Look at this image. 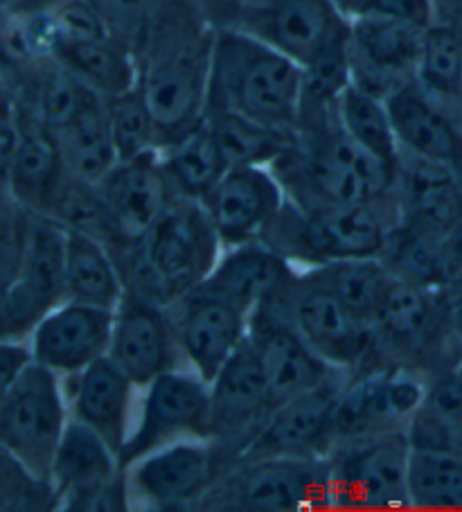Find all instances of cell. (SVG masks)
<instances>
[{
  "mask_svg": "<svg viewBox=\"0 0 462 512\" xmlns=\"http://www.w3.org/2000/svg\"><path fill=\"white\" fill-rule=\"evenodd\" d=\"M215 32L201 0H181L138 50V88L161 131V149L206 120Z\"/></svg>",
  "mask_w": 462,
  "mask_h": 512,
  "instance_id": "1",
  "label": "cell"
},
{
  "mask_svg": "<svg viewBox=\"0 0 462 512\" xmlns=\"http://www.w3.org/2000/svg\"><path fill=\"white\" fill-rule=\"evenodd\" d=\"M271 170L287 201L307 213L384 201L395 194L393 167L354 145L341 129L339 113L298 125Z\"/></svg>",
  "mask_w": 462,
  "mask_h": 512,
  "instance_id": "2",
  "label": "cell"
},
{
  "mask_svg": "<svg viewBox=\"0 0 462 512\" xmlns=\"http://www.w3.org/2000/svg\"><path fill=\"white\" fill-rule=\"evenodd\" d=\"M305 68L269 43L221 25L212 43L208 111L233 113L257 125L296 131Z\"/></svg>",
  "mask_w": 462,
  "mask_h": 512,
  "instance_id": "3",
  "label": "cell"
},
{
  "mask_svg": "<svg viewBox=\"0 0 462 512\" xmlns=\"http://www.w3.org/2000/svg\"><path fill=\"white\" fill-rule=\"evenodd\" d=\"M111 253L127 291L172 307L210 276L224 246L201 203L179 197L138 242Z\"/></svg>",
  "mask_w": 462,
  "mask_h": 512,
  "instance_id": "4",
  "label": "cell"
},
{
  "mask_svg": "<svg viewBox=\"0 0 462 512\" xmlns=\"http://www.w3.org/2000/svg\"><path fill=\"white\" fill-rule=\"evenodd\" d=\"M375 361L429 379L462 361V337L453 321V291L413 285L390 273L372 323Z\"/></svg>",
  "mask_w": 462,
  "mask_h": 512,
  "instance_id": "5",
  "label": "cell"
},
{
  "mask_svg": "<svg viewBox=\"0 0 462 512\" xmlns=\"http://www.w3.org/2000/svg\"><path fill=\"white\" fill-rule=\"evenodd\" d=\"M399 222L402 215L395 194L384 201L312 213L287 201L260 242L296 267L314 269L339 260L381 258L388 235Z\"/></svg>",
  "mask_w": 462,
  "mask_h": 512,
  "instance_id": "6",
  "label": "cell"
},
{
  "mask_svg": "<svg viewBox=\"0 0 462 512\" xmlns=\"http://www.w3.org/2000/svg\"><path fill=\"white\" fill-rule=\"evenodd\" d=\"M201 512L330 510L323 458H244L228 467L203 494Z\"/></svg>",
  "mask_w": 462,
  "mask_h": 512,
  "instance_id": "7",
  "label": "cell"
},
{
  "mask_svg": "<svg viewBox=\"0 0 462 512\" xmlns=\"http://www.w3.org/2000/svg\"><path fill=\"white\" fill-rule=\"evenodd\" d=\"M406 431L341 440L325 454L330 510H413Z\"/></svg>",
  "mask_w": 462,
  "mask_h": 512,
  "instance_id": "8",
  "label": "cell"
},
{
  "mask_svg": "<svg viewBox=\"0 0 462 512\" xmlns=\"http://www.w3.org/2000/svg\"><path fill=\"white\" fill-rule=\"evenodd\" d=\"M64 377L39 361L0 388V447L16 461L48 476L70 422Z\"/></svg>",
  "mask_w": 462,
  "mask_h": 512,
  "instance_id": "9",
  "label": "cell"
},
{
  "mask_svg": "<svg viewBox=\"0 0 462 512\" xmlns=\"http://www.w3.org/2000/svg\"><path fill=\"white\" fill-rule=\"evenodd\" d=\"M179 440H212L210 384L188 366L163 373L142 388L129 440L120 452L122 470Z\"/></svg>",
  "mask_w": 462,
  "mask_h": 512,
  "instance_id": "10",
  "label": "cell"
},
{
  "mask_svg": "<svg viewBox=\"0 0 462 512\" xmlns=\"http://www.w3.org/2000/svg\"><path fill=\"white\" fill-rule=\"evenodd\" d=\"M269 305L334 368L352 375L375 361L370 325L359 321L312 269H300L296 280Z\"/></svg>",
  "mask_w": 462,
  "mask_h": 512,
  "instance_id": "11",
  "label": "cell"
},
{
  "mask_svg": "<svg viewBox=\"0 0 462 512\" xmlns=\"http://www.w3.org/2000/svg\"><path fill=\"white\" fill-rule=\"evenodd\" d=\"M66 228L32 213L16 276L3 285V339L25 341L66 300Z\"/></svg>",
  "mask_w": 462,
  "mask_h": 512,
  "instance_id": "12",
  "label": "cell"
},
{
  "mask_svg": "<svg viewBox=\"0 0 462 512\" xmlns=\"http://www.w3.org/2000/svg\"><path fill=\"white\" fill-rule=\"evenodd\" d=\"M226 25L269 43L302 68L350 39V21L334 0H244Z\"/></svg>",
  "mask_w": 462,
  "mask_h": 512,
  "instance_id": "13",
  "label": "cell"
},
{
  "mask_svg": "<svg viewBox=\"0 0 462 512\" xmlns=\"http://www.w3.org/2000/svg\"><path fill=\"white\" fill-rule=\"evenodd\" d=\"M426 379L413 370L372 364L348 377L334 406L332 445L341 440L406 431L420 409ZM330 445V449H332Z\"/></svg>",
  "mask_w": 462,
  "mask_h": 512,
  "instance_id": "14",
  "label": "cell"
},
{
  "mask_svg": "<svg viewBox=\"0 0 462 512\" xmlns=\"http://www.w3.org/2000/svg\"><path fill=\"white\" fill-rule=\"evenodd\" d=\"M50 481L68 512H127L133 508L127 470L106 440L70 418L52 461Z\"/></svg>",
  "mask_w": 462,
  "mask_h": 512,
  "instance_id": "15",
  "label": "cell"
},
{
  "mask_svg": "<svg viewBox=\"0 0 462 512\" xmlns=\"http://www.w3.org/2000/svg\"><path fill=\"white\" fill-rule=\"evenodd\" d=\"M228 467L212 440H179L156 449L127 470L133 508L197 510L203 494Z\"/></svg>",
  "mask_w": 462,
  "mask_h": 512,
  "instance_id": "16",
  "label": "cell"
},
{
  "mask_svg": "<svg viewBox=\"0 0 462 512\" xmlns=\"http://www.w3.org/2000/svg\"><path fill=\"white\" fill-rule=\"evenodd\" d=\"M210 400L212 443L233 465L273 411L269 382L251 337L210 382Z\"/></svg>",
  "mask_w": 462,
  "mask_h": 512,
  "instance_id": "17",
  "label": "cell"
},
{
  "mask_svg": "<svg viewBox=\"0 0 462 512\" xmlns=\"http://www.w3.org/2000/svg\"><path fill=\"white\" fill-rule=\"evenodd\" d=\"M424 32V25L386 16L350 19V82L361 91L388 100L417 79Z\"/></svg>",
  "mask_w": 462,
  "mask_h": 512,
  "instance_id": "18",
  "label": "cell"
},
{
  "mask_svg": "<svg viewBox=\"0 0 462 512\" xmlns=\"http://www.w3.org/2000/svg\"><path fill=\"white\" fill-rule=\"evenodd\" d=\"M167 310L172 316L183 364L208 384L248 339L251 312L201 285Z\"/></svg>",
  "mask_w": 462,
  "mask_h": 512,
  "instance_id": "19",
  "label": "cell"
},
{
  "mask_svg": "<svg viewBox=\"0 0 462 512\" xmlns=\"http://www.w3.org/2000/svg\"><path fill=\"white\" fill-rule=\"evenodd\" d=\"M287 203L271 167H230L201 201L224 249L260 242Z\"/></svg>",
  "mask_w": 462,
  "mask_h": 512,
  "instance_id": "20",
  "label": "cell"
},
{
  "mask_svg": "<svg viewBox=\"0 0 462 512\" xmlns=\"http://www.w3.org/2000/svg\"><path fill=\"white\" fill-rule=\"evenodd\" d=\"M109 357L138 388L185 366L170 310L127 291L113 312Z\"/></svg>",
  "mask_w": 462,
  "mask_h": 512,
  "instance_id": "21",
  "label": "cell"
},
{
  "mask_svg": "<svg viewBox=\"0 0 462 512\" xmlns=\"http://www.w3.org/2000/svg\"><path fill=\"white\" fill-rule=\"evenodd\" d=\"M248 337L260 352L273 409L336 377L350 375L327 364L273 305H260L251 314Z\"/></svg>",
  "mask_w": 462,
  "mask_h": 512,
  "instance_id": "22",
  "label": "cell"
},
{
  "mask_svg": "<svg viewBox=\"0 0 462 512\" xmlns=\"http://www.w3.org/2000/svg\"><path fill=\"white\" fill-rule=\"evenodd\" d=\"M348 377H336L275 406L239 461L269 456L323 458L330 452L334 406Z\"/></svg>",
  "mask_w": 462,
  "mask_h": 512,
  "instance_id": "23",
  "label": "cell"
},
{
  "mask_svg": "<svg viewBox=\"0 0 462 512\" xmlns=\"http://www.w3.org/2000/svg\"><path fill=\"white\" fill-rule=\"evenodd\" d=\"M97 188L115 228V242L109 249L138 242L165 215L174 199H179L165 174L161 152L118 161Z\"/></svg>",
  "mask_w": 462,
  "mask_h": 512,
  "instance_id": "24",
  "label": "cell"
},
{
  "mask_svg": "<svg viewBox=\"0 0 462 512\" xmlns=\"http://www.w3.org/2000/svg\"><path fill=\"white\" fill-rule=\"evenodd\" d=\"M113 312L64 300L34 328L28 339L41 366L70 377L109 355Z\"/></svg>",
  "mask_w": 462,
  "mask_h": 512,
  "instance_id": "25",
  "label": "cell"
},
{
  "mask_svg": "<svg viewBox=\"0 0 462 512\" xmlns=\"http://www.w3.org/2000/svg\"><path fill=\"white\" fill-rule=\"evenodd\" d=\"M70 418L93 429L120 458L136 418V391L127 373L106 355L77 375L64 377Z\"/></svg>",
  "mask_w": 462,
  "mask_h": 512,
  "instance_id": "26",
  "label": "cell"
},
{
  "mask_svg": "<svg viewBox=\"0 0 462 512\" xmlns=\"http://www.w3.org/2000/svg\"><path fill=\"white\" fill-rule=\"evenodd\" d=\"M402 152L444 165L462 154V116L456 102H444L413 79L386 100Z\"/></svg>",
  "mask_w": 462,
  "mask_h": 512,
  "instance_id": "27",
  "label": "cell"
},
{
  "mask_svg": "<svg viewBox=\"0 0 462 512\" xmlns=\"http://www.w3.org/2000/svg\"><path fill=\"white\" fill-rule=\"evenodd\" d=\"M16 104L21 107L23 131L14 154L3 163L5 194H10L23 208L46 217L61 183L68 176L64 156H61L55 131L43 125L19 100Z\"/></svg>",
  "mask_w": 462,
  "mask_h": 512,
  "instance_id": "28",
  "label": "cell"
},
{
  "mask_svg": "<svg viewBox=\"0 0 462 512\" xmlns=\"http://www.w3.org/2000/svg\"><path fill=\"white\" fill-rule=\"evenodd\" d=\"M393 190L402 215L399 224L444 235L462 222V190L449 165L399 149Z\"/></svg>",
  "mask_w": 462,
  "mask_h": 512,
  "instance_id": "29",
  "label": "cell"
},
{
  "mask_svg": "<svg viewBox=\"0 0 462 512\" xmlns=\"http://www.w3.org/2000/svg\"><path fill=\"white\" fill-rule=\"evenodd\" d=\"M300 269L264 242H248L224 249L217 267L201 282V287L233 300L246 312L269 305L287 289Z\"/></svg>",
  "mask_w": 462,
  "mask_h": 512,
  "instance_id": "30",
  "label": "cell"
},
{
  "mask_svg": "<svg viewBox=\"0 0 462 512\" xmlns=\"http://www.w3.org/2000/svg\"><path fill=\"white\" fill-rule=\"evenodd\" d=\"M66 300L115 312L127 287L109 244L66 228Z\"/></svg>",
  "mask_w": 462,
  "mask_h": 512,
  "instance_id": "31",
  "label": "cell"
},
{
  "mask_svg": "<svg viewBox=\"0 0 462 512\" xmlns=\"http://www.w3.org/2000/svg\"><path fill=\"white\" fill-rule=\"evenodd\" d=\"M52 59L104 100L138 86V57L115 37L68 41L52 50Z\"/></svg>",
  "mask_w": 462,
  "mask_h": 512,
  "instance_id": "32",
  "label": "cell"
},
{
  "mask_svg": "<svg viewBox=\"0 0 462 512\" xmlns=\"http://www.w3.org/2000/svg\"><path fill=\"white\" fill-rule=\"evenodd\" d=\"M406 436L413 449L462 454V361L426 379L424 400Z\"/></svg>",
  "mask_w": 462,
  "mask_h": 512,
  "instance_id": "33",
  "label": "cell"
},
{
  "mask_svg": "<svg viewBox=\"0 0 462 512\" xmlns=\"http://www.w3.org/2000/svg\"><path fill=\"white\" fill-rule=\"evenodd\" d=\"M55 136L64 156L66 172L75 179L100 183L118 163L109 120H106V102L93 91L77 116L66 127L55 131Z\"/></svg>",
  "mask_w": 462,
  "mask_h": 512,
  "instance_id": "34",
  "label": "cell"
},
{
  "mask_svg": "<svg viewBox=\"0 0 462 512\" xmlns=\"http://www.w3.org/2000/svg\"><path fill=\"white\" fill-rule=\"evenodd\" d=\"M161 161L176 197L201 203L230 167L215 134L203 120L190 134L161 149Z\"/></svg>",
  "mask_w": 462,
  "mask_h": 512,
  "instance_id": "35",
  "label": "cell"
},
{
  "mask_svg": "<svg viewBox=\"0 0 462 512\" xmlns=\"http://www.w3.org/2000/svg\"><path fill=\"white\" fill-rule=\"evenodd\" d=\"M339 122L354 145L395 170L399 143L386 100L350 84L339 100Z\"/></svg>",
  "mask_w": 462,
  "mask_h": 512,
  "instance_id": "36",
  "label": "cell"
},
{
  "mask_svg": "<svg viewBox=\"0 0 462 512\" xmlns=\"http://www.w3.org/2000/svg\"><path fill=\"white\" fill-rule=\"evenodd\" d=\"M314 276L366 325L375 323L390 271L381 258L339 260L314 267Z\"/></svg>",
  "mask_w": 462,
  "mask_h": 512,
  "instance_id": "37",
  "label": "cell"
},
{
  "mask_svg": "<svg viewBox=\"0 0 462 512\" xmlns=\"http://www.w3.org/2000/svg\"><path fill=\"white\" fill-rule=\"evenodd\" d=\"M206 120L217 138L228 167H271L275 158L291 145L293 134H296V131L262 127L257 122L221 111H208Z\"/></svg>",
  "mask_w": 462,
  "mask_h": 512,
  "instance_id": "38",
  "label": "cell"
},
{
  "mask_svg": "<svg viewBox=\"0 0 462 512\" xmlns=\"http://www.w3.org/2000/svg\"><path fill=\"white\" fill-rule=\"evenodd\" d=\"M408 488L413 510H462V454L413 449Z\"/></svg>",
  "mask_w": 462,
  "mask_h": 512,
  "instance_id": "39",
  "label": "cell"
},
{
  "mask_svg": "<svg viewBox=\"0 0 462 512\" xmlns=\"http://www.w3.org/2000/svg\"><path fill=\"white\" fill-rule=\"evenodd\" d=\"M442 237L413 224H399L388 235L381 260L395 278L413 285L442 289L440 282V246ZM447 291V289H444Z\"/></svg>",
  "mask_w": 462,
  "mask_h": 512,
  "instance_id": "40",
  "label": "cell"
},
{
  "mask_svg": "<svg viewBox=\"0 0 462 512\" xmlns=\"http://www.w3.org/2000/svg\"><path fill=\"white\" fill-rule=\"evenodd\" d=\"M417 82L444 102L462 95V37L453 25L433 19L424 32Z\"/></svg>",
  "mask_w": 462,
  "mask_h": 512,
  "instance_id": "41",
  "label": "cell"
},
{
  "mask_svg": "<svg viewBox=\"0 0 462 512\" xmlns=\"http://www.w3.org/2000/svg\"><path fill=\"white\" fill-rule=\"evenodd\" d=\"M104 102L118 161H131V158L149 152H161V131H158L154 113L138 86Z\"/></svg>",
  "mask_w": 462,
  "mask_h": 512,
  "instance_id": "42",
  "label": "cell"
},
{
  "mask_svg": "<svg viewBox=\"0 0 462 512\" xmlns=\"http://www.w3.org/2000/svg\"><path fill=\"white\" fill-rule=\"evenodd\" d=\"M46 217L55 219L68 231L93 235L109 246L115 242V228L109 208H106L97 183L75 179V176L68 174Z\"/></svg>",
  "mask_w": 462,
  "mask_h": 512,
  "instance_id": "43",
  "label": "cell"
},
{
  "mask_svg": "<svg viewBox=\"0 0 462 512\" xmlns=\"http://www.w3.org/2000/svg\"><path fill=\"white\" fill-rule=\"evenodd\" d=\"M0 510L52 512L61 510V497L48 476H41L3 452L0 458Z\"/></svg>",
  "mask_w": 462,
  "mask_h": 512,
  "instance_id": "44",
  "label": "cell"
},
{
  "mask_svg": "<svg viewBox=\"0 0 462 512\" xmlns=\"http://www.w3.org/2000/svg\"><path fill=\"white\" fill-rule=\"evenodd\" d=\"M181 0H91L115 39L138 50L145 46L156 23Z\"/></svg>",
  "mask_w": 462,
  "mask_h": 512,
  "instance_id": "45",
  "label": "cell"
},
{
  "mask_svg": "<svg viewBox=\"0 0 462 512\" xmlns=\"http://www.w3.org/2000/svg\"><path fill=\"white\" fill-rule=\"evenodd\" d=\"M345 19L361 16H386L429 28L435 19V0H334Z\"/></svg>",
  "mask_w": 462,
  "mask_h": 512,
  "instance_id": "46",
  "label": "cell"
},
{
  "mask_svg": "<svg viewBox=\"0 0 462 512\" xmlns=\"http://www.w3.org/2000/svg\"><path fill=\"white\" fill-rule=\"evenodd\" d=\"M440 282L447 291H458L462 287V222L442 237Z\"/></svg>",
  "mask_w": 462,
  "mask_h": 512,
  "instance_id": "47",
  "label": "cell"
},
{
  "mask_svg": "<svg viewBox=\"0 0 462 512\" xmlns=\"http://www.w3.org/2000/svg\"><path fill=\"white\" fill-rule=\"evenodd\" d=\"M34 352L30 341L3 339L0 341V388L10 386L16 377L34 364Z\"/></svg>",
  "mask_w": 462,
  "mask_h": 512,
  "instance_id": "48",
  "label": "cell"
},
{
  "mask_svg": "<svg viewBox=\"0 0 462 512\" xmlns=\"http://www.w3.org/2000/svg\"><path fill=\"white\" fill-rule=\"evenodd\" d=\"M64 0H3V12L12 19H30V16L50 14Z\"/></svg>",
  "mask_w": 462,
  "mask_h": 512,
  "instance_id": "49",
  "label": "cell"
},
{
  "mask_svg": "<svg viewBox=\"0 0 462 512\" xmlns=\"http://www.w3.org/2000/svg\"><path fill=\"white\" fill-rule=\"evenodd\" d=\"M242 3L244 0H201L208 19L215 23L217 28H221V25H226L230 19H233V14Z\"/></svg>",
  "mask_w": 462,
  "mask_h": 512,
  "instance_id": "50",
  "label": "cell"
},
{
  "mask_svg": "<svg viewBox=\"0 0 462 512\" xmlns=\"http://www.w3.org/2000/svg\"><path fill=\"white\" fill-rule=\"evenodd\" d=\"M453 321H456L458 334L462 337V287L453 291Z\"/></svg>",
  "mask_w": 462,
  "mask_h": 512,
  "instance_id": "51",
  "label": "cell"
},
{
  "mask_svg": "<svg viewBox=\"0 0 462 512\" xmlns=\"http://www.w3.org/2000/svg\"><path fill=\"white\" fill-rule=\"evenodd\" d=\"M456 107H458V111H460V116H462V95H460V100L456 102Z\"/></svg>",
  "mask_w": 462,
  "mask_h": 512,
  "instance_id": "52",
  "label": "cell"
}]
</instances>
